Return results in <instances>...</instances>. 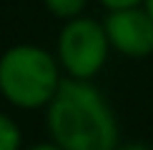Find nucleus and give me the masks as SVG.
<instances>
[{
  "label": "nucleus",
  "mask_w": 153,
  "mask_h": 150,
  "mask_svg": "<svg viewBox=\"0 0 153 150\" xmlns=\"http://www.w3.org/2000/svg\"><path fill=\"white\" fill-rule=\"evenodd\" d=\"M50 143L60 150H116L120 128L111 103L93 80L63 78L45 108Z\"/></svg>",
  "instance_id": "1"
},
{
  "label": "nucleus",
  "mask_w": 153,
  "mask_h": 150,
  "mask_svg": "<svg viewBox=\"0 0 153 150\" xmlns=\"http://www.w3.org/2000/svg\"><path fill=\"white\" fill-rule=\"evenodd\" d=\"M55 53L35 43H18L0 55V95L18 110H43L63 83Z\"/></svg>",
  "instance_id": "2"
},
{
  "label": "nucleus",
  "mask_w": 153,
  "mask_h": 150,
  "mask_svg": "<svg viewBox=\"0 0 153 150\" xmlns=\"http://www.w3.org/2000/svg\"><path fill=\"white\" fill-rule=\"evenodd\" d=\"M103 20L91 15H80L63 23L55 38V60L65 78L73 80H93L103 73L108 55H111Z\"/></svg>",
  "instance_id": "3"
},
{
  "label": "nucleus",
  "mask_w": 153,
  "mask_h": 150,
  "mask_svg": "<svg viewBox=\"0 0 153 150\" xmlns=\"http://www.w3.org/2000/svg\"><path fill=\"white\" fill-rule=\"evenodd\" d=\"M103 28L111 50L131 60H143L153 55V18L143 5L123 10H108Z\"/></svg>",
  "instance_id": "4"
},
{
  "label": "nucleus",
  "mask_w": 153,
  "mask_h": 150,
  "mask_svg": "<svg viewBox=\"0 0 153 150\" xmlns=\"http://www.w3.org/2000/svg\"><path fill=\"white\" fill-rule=\"evenodd\" d=\"M43 8H45L53 18L68 23V20H73V18L85 15L88 0H43Z\"/></svg>",
  "instance_id": "5"
},
{
  "label": "nucleus",
  "mask_w": 153,
  "mask_h": 150,
  "mask_svg": "<svg viewBox=\"0 0 153 150\" xmlns=\"http://www.w3.org/2000/svg\"><path fill=\"white\" fill-rule=\"evenodd\" d=\"M0 150H23V133L5 112H0Z\"/></svg>",
  "instance_id": "6"
},
{
  "label": "nucleus",
  "mask_w": 153,
  "mask_h": 150,
  "mask_svg": "<svg viewBox=\"0 0 153 150\" xmlns=\"http://www.w3.org/2000/svg\"><path fill=\"white\" fill-rule=\"evenodd\" d=\"M100 5L108 10H123V8H138V5H143L146 0H98Z\"/></svg>",
  "instance_id": "7"
},
{
  "label": "nucleus",
  "mask_w": 153,
  "mask_h": 150,
  "mask_svg": "<svg viewBox=\"0 0 153 150\" xmlns=\"http://www.w3.org/2000/svg\"><path fill=\"white\" fill-rule=\"evenodd\" d=\"M116 150H153V148L146 145V143H120Z\"/></svg>",
  "instance_id": "8"
},
{
  "label": "nucleus",
  "mask_w": 153,
  "mask_h": 150,
  "mask_svg": "<svg viewBox=\"0 0 153 150\" xmlns=\"http://www.w3.org/2000/svg\"><path fill=\"white\" fill-rule=\"evenodd\" d=\"M23 150H60V148L55 145V143H33V145H28Z\"/></svg>",
  "instance_id": "9"
},
{
  "label": "nucleus",
  "mask_w": 153,
  "mask_h": 150,
  "mask_svg": "<svg viewBox=\"0 0 153 150\" xmlns=\"http://www.w3.org/2000/svg\"><path fill=\"white\" fill-rule=\"evenodd\" d=\"M143 8H146V10H148V15L153 18V0H146V3H143Z\"/></svg>",
  "instance_id": "10"
},
{
  "label": "nucleus",
  "mask_w": 153,
  "mask_h": 150,
  "mask_svg": "<svg viewBox=\"0 0 153 150\" xmlns=\"http://www.w3.org/2000/svg\"><path fill=\"white\" fill-rule=\"evenodd\" d=\"M0 100H3V95H0Z\"/></svg>",
  "instance_id": "11"
}]
</instances>
